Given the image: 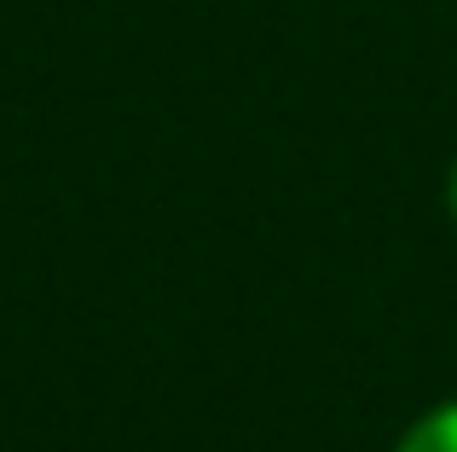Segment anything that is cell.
Instances as JSON below:
<instances>
[{
  "label": "cell",
  "instance_id": "obj_2",
  "mask_svg": "<svg viewBox=\"0 0 457 452\" xmlns=\"http://www.w3.org/2000/svg\"><path fill=\"white\" fill-rule=\"evenodd\" d=\"M452 215H457V174H452Z\"/></svg>",
  "mask_w": 457,
  "mask_h": 452
},
{
  "label": "cell",
  "instance_id": "obj_1",
  "mask_svg": "<svg viewBox=\"0 0 457 452\" xmlns=\"http://www.w3.org/2000/svg\"><path fill=\"white\" fill-rule=\"evenodd\" d=\"M400 452H457V400L440 406V412H428V418L400 441Z\"/></svg>",
  "mask_w": 457,
  "mask_h": 452
}]
</instances>
